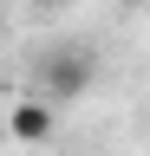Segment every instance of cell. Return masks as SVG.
<instances>
[{
	"label": "cell",
	"mask_w": 150,
	"mask_h": 156,
	"mask_svg": "<svg viewBox=\"0 0 150 156\" xmlns=\"http://www.w3.org/2000/svg\"><path fill=\"white\" fill-rule=\"evenodd\" d=\"M0 26H7V20H0Z\"/></svg>",
	"instance_id": "cell-4"
},
{
	"label": "cell",
	"mask_w": 150,
	"mask_h": 156,
	"mask_svg": "<svg viewBox=\"0 0 150 156\" xmlns=\"http://www.w3.org/2000/svg\"><path fill=\"white\" fill-rule=\"evenodd\" d=\"M52 130H59V104H52V98H39V91L20 98V104L7 111V136H13V143H46Z\"/></svg>",
	"instance_id": "cell-2"
},
{
	"label": "cell",
	"mask_w": 150,
	"mask_h": 156,
	"mask_svg": "<svg viewBox=\"0 0 150 156\" xmlns=\"http://www.w3.org/2000/svg\"><path fill=\"white\" fill-rule=\"evenodd\" d=\"M39 7H65V0H39Z\"/></svg>",
	"instance_id": "cell-3"
},
{
	"label": "cell",
	"mask_w": 150,
	"mask_h": 156,
	"mask_svg": "<svg viewBox=\"0 0 150 156\" xmlns=\"http://www.w3.org/2000/svg\"><path fill=\"white\" fill-rule=\"evenodd\" d=\"M91 85H98V52L85 39H65V46L39 52V65H33V91L52 98V104H79Z\"/></svg>",
	"instance_id": "cell-1"
}]
</instances>
